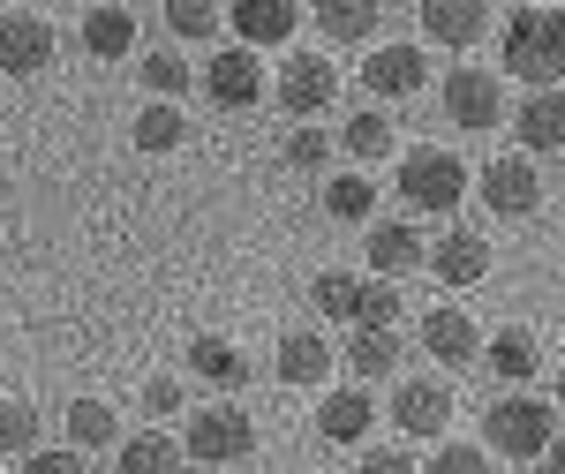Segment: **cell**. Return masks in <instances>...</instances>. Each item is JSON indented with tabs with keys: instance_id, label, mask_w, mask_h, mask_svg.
Here are the masks:
<instances>
[{
	"instance_id": "obj_1",
	"label": "cell",
	"mask_w": 565,
	"mask_h": 474,
	"mask_svg": "<svg viewBox=\"0 0 565 474\" xmlns=\"http://www.w3.org/2000/svg\"><path fill=\"white\" fill-rule=\"evenodd\" d=\"M498 53L505 76H521L527 90H558L565 76V8H513L498 23Z\"/></svg>"
},
{
	"instance_id": "obj_2",
	"label": "cell",
	"mask_w": 565,
	"mask_h": 474,
	"mask_svg": "<svg viewBox=\"0 0 565 474\" xmlns=\"http://www.w3.org/2000/svg\"><path fill=\"white\" fill-rule=\"evenodd\" d=\"M551 437H558V407H543L535 391H505V399L482 407V452H490V460L535 467V460L551 452Z\"/></svg>"
},
{
	"instance_id": "obj_3",
	"label": "cell",
	"mask_w": 565,
	"mask_h": 474,
	"mask_svg": "<svg viewBox=\"0 0 565 474\" xmlns=\"http://www.w3.org/2000/svg\"><path fill=\"white\" fill-rule=\"evenodd\" d=\"M468 188H476V173L460 166L445 143H415V151H399V204L423 218H445L468 204Z\"/></svg>"
},
{
	"instance_id": "obj_4",
	"label": "cell",
	"mask_w": 565,
	"mask_h": 474,
	"mask_svg": "<svg viewBox=\"0 0 565 474\" xmlns=\"http://www.w3.org/2000/svg\"><path fill=\"white\" fill-rule=\"evenodd\" d=\"M181 452L196 460V467H242L249 452H257V422L234 407V399H212V407H196L189 414V430H181Z\"/></svg>"
},
{
	"instance_id": "obj_5",
	"label": "cell",
	"mask_w": 565,
	"mask_h": 474,
	"mask_svg": "<svg viewBox=\"0 0 565 474\" xmlns=\"http://www.w3.org/2000/svg\"><path fill=\"white\" fill-rule=\"evenodd\" d=\"M437 98H445V121L460 136H482V129H498V121L513 114V106H505V84H498L490 68H452Z\"/></svg>"
},
{
	"instance_id": "obj_6",
	"label": "cell",
	"mask_w": 565,
	"mask_h": 474,
	"mask_svg": "<svg viewBox=\"0 0 565 474\" xmlns=\"http://www.w3.org/2000/svg\"><path fill=\"white\" fill-rule=\"evenodd\" d=\"M385 422L407 437V444L445 437V422H452V385H445V377H399V385H392Z\"/></svg>"
},
{
	"instance_id": "obj_7",
	"label": "cell",
	"mask_w": 565,
	"mask_h": 474,
	"mask_svg": "<svg viewBox=\"0 0 565 474\" xmlns=\"http://www.w3.org/2000/svg\"><path fill=\"white\" fill-rule=\"evenodd\" d=\"M271 98H279V114L309 121V114H324V106L340 98V76H332V61H324V53H287V61H279V76H271Z\"/></svg>"
},
{
	"instance_id": "obj_8",
	"label": "cell",
	"mask_w": 565,
	"mask_h": 474,
	"mask_svg": "<svg viewBox=\"0 0 565 474\" xmlns=\"http://www.w3.org/2000/svg\"><path fill=\"white\" fill-rule=\"evenodd\" d=\"M482 212L535 218V212H543V166H535V159H521V151L490 159V166H482Z\"/></svg>"
},
{
	"instance_id": "obj_9",
	"label": "cell",
	"mask_w": 565,
	"mask_h": 474,
	"mask_svg": "<svg viewBox=\"0 0 565 474\" xmlns=\"http://www.w3.org/2000/svg\"><path fill=\"white\" fill-rule=\"evenodd\" d=\"M45 61H53V23L39 8H0V76L31 84L45 76Z\"/></svg>"
},
{
	"instance_id": "obj_10",
	"label": "cell",
	"mask_w": 565,
	"mask_h": 474,
	"mask_svg": "<svg viewBox=\"0 0 565 474\" xmlns=\"http://www.w3.org/2000/svg\"><path fill=\"white\" fill-rule=\"evenodd\" d=\"M423 76H430V53L415 39H392V45H370L362 53V90L370 98H415Z\"/></svg>"
},
{
	"instance_id": "obj_11",
	"label": "cell",
	"mask_w": 565,
	"mask_h": 474,
	"mask_svg": "<svg viewBox=\"0 0 565 474\" xmlns=\"http://www.w3.org/2000/svg\"><path fill=\"white\" fill-rule=\"evenodd\" d=\"M204 98H212L218 114H249V106L264 98V61L249 53V45L212 53V68H204Z\"/></svg>"
},
{
	"instance_id": "obj_12",
	"label": "cell",
	"mask_w": 565,
	"mask_h": 474,
	"mask_svg": "<svg viewBox=\"0 0 565 474\" xmlns=\"http://www.w3.org/2000/svg\"><path fill=\"white\" fill-rule=\"evenodd\" d=\"M340 369V346L324 340V332H309V324H295L287 340H279V354H271V377L287 391H309V385H324Z\"/></svg>"
},
{
	"instance_id": "obj_13",
	"label": "cell",
	"mask_w": 565,
	"mask_h": 474,
	"mask_svg": "<svg viewBox=\"0 0 565 474\" xmlns=\"http://www.w3.org/2000/svg\"><path fill=\"white\" fill-rule=\"evenodd\" d=\"M423 354H437V369H476L482 362V324L468 309H423Z\"/></svg>"
},
{
	"instance_id": "obj_14",
	"label": "cell",
	"mask_w": 565,
	"mask_h": 474,
	"mask_svg": "<svg viewBox=\"0 0 565 474\" xmlns=\"http://www.w3.org/2000/svg\"><path fill=\"white\" fill-rule=\"evenodd\" d=\"M430 279L437 287H482L490 279V241L468 234V226H452V234H430Z\"/></svg>"
},
{
	"instance_id": "obj_15",
	"label": "cell",
	"mask_w": 565,
	"mask_h": 474,
	"mask_svg": "<svg viewBox=\"0 0 565 474\" xmlns=\"http://www.w3.org/2000/svg\"><path fill=\"white\" fill-rule=\"evenodd\" d=\"M505 121L521 136V159H551V151H565V90H527Z\"/></svg>"
},
{
	"instance_id": "obj_16",
	"label": "cell",
	"mask_w": 565,
	"mask_h": 474,
	"mask_svg": "<svg viewBox=\"0 0 565 474\" xmlns=\"http://www.w3.org/2000/svg\"><path fill=\"white\" fill-rule=\"evenodd\" d=\"M482 369L505 377V391H527L535 377H543V340H535L527 324H505V332L482 340Z\"/></svg>"
},
{
	"instance_id": "obj_17",
	"label": "cell",
	"mask_w": 565,
	"mask_h": 474,
	"mask_svg": "<svg viewBox=\"0 0 565 474\" xmlns=\"http://www.w3.org/2000/svg\"><path fill=\"white\" fill-rule=\"evenodd\" d=\"M226 31H234V45L264 53V45H287L302 31V8L295 0H242V8H226Z\"/></svg>"
},
{
	"instance_id": "obj_18",
	"label": "cell",
	"mask_w": 565,
	"mask_h": 474,
	"mask_svg": "<svg viewBox=\"0 0 565 474\" xmlns=\"http://www.w3.org/2000/svg\"><path fill=\"white\" fill-rule=\"evenodd\" d=\"M423 257H430V241L415 234V218H370V271L377 279H407V271H423Z\"/></svg>"
},
{
	"instance_id": "obj_19",
	"label": "cell",
	"mask_w": 565,
	"mask_h": 474,
	"mask_svg": "<svg viewBox=\"0 0 565 474\" xmlns=\"http://www.w3.org/2000/svg\"><path fill=\"white\" fill-rule=\"evenodd\" d=\"M377 430V399H370V385H340L317 399V437L324 444H362V437Z\"/></svg>"
},
{
	"instance_id": "obj_20",
	"label": "cell",
	"mask_w": 565,
	"mask_h": 474,
	"mask_svg": "<svg viewBox=\"0 0 565 474\" xmlns=\"http://www.w3.org/2000/svg\"><path fill=\"white\" fill-rule=\"evenodd\" d=\"M340 362H348L354 385H385V377H399V362H407V340H399V332H370V324H354L348 346H340Z\"/></svg>"
},
{
	"instance_id": "obj_21",
	"label": "cell",
	"mask_w": 565,
	"mask_h": 474,
	"mask_svg": "<svg viewBox=\"0 0 565 474\" xmlns=\"http://www.w3.org/2000/svg\"><path fill=\"white\" fill-rule=\"evenodd\" d=\"M482 31H490V8H476V0H430V8H423V39L445 45V53L482 45Z\"/></svg>"
},
{
	"instance_id": "obj_22",
	"label": "cell",
	"mask_w": 565,
	"mask_h": 474,
	"mask_svg": "<svg viewBox=\"0 0 565 474\" xmlns=\"http://www.w3.org/2000/svg\"><path fill=\"white\" fill-rule=\"evenodd\" d=\"M332 151L340 159H354V173H370L377 159H392L399 143H392V114H348L340 121V136H332Z\"/></svg>"
},
{
	"instance_id": "obj_23",
	"label": "cell",
	"mask_w": 565,
	"mask_h": 474,
	"mask_svg": "<svg viewBox=\"0 0 565 474\" xmlns=\"http://www.w3.org/2000/svg\"><path fill=\"white\" fill-rule=\"evenodd\" d=\"M317 204H324V218H340V226H370L377 218V181L370 173H324Z\"/></svg>"
},
{
	"instance_id": "obj_24",
	"label": "cell",
	"mask_w": 565,
	"mask_h": 474,
	"mask_svg": "<svg viewBox=\"0 0 565 474\" xmlns=\"http://www.w3.org/2000/svg\"><path fill=\"white\" fill-rule=\"evenodd\" d=\"M189 377H204V385L234 391L242 377H249V362H242V346H234V340H218V332H196V340H189Z\"/></svg>"
},
{
	"instance_id": "obj_25",
	"label": "cell",
	"mask_w": 565,
	"mask_h": 474,
	"mask_svg": "<svg viewBox=\"0 0 565 474\" xmlns=\"http://www.w3.org/2000/svg\"><path fill=\"white\" fill-rule=\"evenodd\" d=\"M61 430H68V452H106V444H121V414L106 407V399H76L68 414H61Z\"/></svg>"
},
{
	"instance_id": "obj_26",
	"label": "cell",
	"mask_w": 565,
	"mask_h": 474,
	"mask_svg": "<svg viewBox=\"0 0 565 474\" xmlns=\"http://www.w3.org/2000/svg\"><path fill=\"white\" fill-rule=\"evenodd\" d=\"M129 143L143 151V159H167V151H181V143H189V114L151 98V106H143V114L129 121Z\"/></svg>"
},
{
	"instance_id": "obj_27",
	"label": "cell",
	"mask_w": 565,
	"mask_h": 474,
	"mask_svg": "<svg viewBox=\"0 0 565 474\" xmlns=\"http://www.w3.org/2000/svg\"><path fill=\"white\" fill-rule=\"evenodd\" d=\"M84 45L98 53V61L136 53V8H84Z\"/></svg>"
},
{
	"instance_id": "obj_28",
	"label": "cell",
	"mask_w": 565,
	"mask_h": 474,
	"mask_svg": "<svg viewBox=\"0 0 565 474\" xmlns=\"http://www.w3.org/2000/svg\"><path fill=\"white\" fill-rule=\"evenodd\" d=\"M317 31L332 45H370L377 39V0H324L317 8Z\"/></svg>"
},
{
	"instance_id": "obj_29",
	"label": "cell",
	"mask_w": 565,
	"mask_h": 474,
	"mask_svg": "<svg viewBox=\"0 0 565 474\" xmlns=\"http://www.w3.org/2000/svg\"><path fill=\"white\" fill-rule=\"evenodd\" d=\"M114 452H121V474H181V444L167 430H136Z\"/></svg>"
},
{
	"instance_id": "obj_30",
	"label": "cell",
	"mask_w": 565,
	"mask_h": 474,
	"mask_svg": "<svg viewBox=\"0 0 565 474\" xmlns=\"http://www.w3.org/2000/svg\"><path fill=\"white\" fill-rule=\"evenodd\" d=\"M45 444V414L31 399H0V460H31Z\"/></svg>"
},
{
	"instance_id": "obj_31",
	"label": "cell",
	"mask_w": 565,
	"mask_h": 474,
	"mask_svg": "<svg viewBox=\"0 0 565 474\" xmlns=\"http://www.w3.org/2000/svg\"><path fill=\"white\" fill-rule=\"evenodd\" d=\"M309 302H317V316H332V324H354V309H362V271H317V279H309Z\"/></svg>"
},
{
	"instance_id": "obj_32",
	"label": "cell",
	"mask_w": 565,
	"mask_h": 474,
	"mask_svg": "<svg viewBox=\"0 0 565 474\" xmlns=\"http://www.w3.org/2000/svg\"><path fill=\"white\" fill-rule=\"evenodd\" d=\"M167 31H174V45H204L226 31V8H212V0H167Z\"/></svg>"
},
{
	"instance_id": "obj_33",
	"label": "cell",
	"mask_w": 565,
	"mask_h": 474,
	"mask_svg": "<svg viewBox=\"0 0 565 474\" xmlns=\"http://www.w3.org/2000/svg\"><path fill=\"white\" fill-rule=\"evenodd\" d=\"M279 159H287L295 173H324L332 159H340V151H332V136L317 129V121H295V129L279 136Z\"/></svg>"
},
{
	"instance_id": "obj_34",
	"label": "cell",
	"mask_w": 565,
	"mask_h": 474,
	"mask_svg": "<svg viewBox=\"0 0 565 474\" xmlns=\"http://www.w3.org/2000/svg\"><path fill=\"white\" fill-rule=\"evenodd\" d=\"M136 76H143V90H151L159 106H181V90H189V61H181V45H174V53H143Z\"/></svg>"
},
{
	"instance_id": "obj_35",
	"label": "cell",
	"mask_w": 565,
	"mask_h": 474,
	"mask_svg": "<svg viewBox=\"0 0 565 474\" xmlns=\"http://www.w3.org/2000/svg\"><path fill=\"white\" fill-rule=\"evenodd\" d=\"M354 324H370V332H399V294H392L385 279H362V309H354ZM348 324V332H354Z\"/></svg>"
},
{
	"instance_id": "obj_36",
	"label": "cell",
	"mask_w": 565,
	"mask_h": 474,
	"mask_svg": "<svg viewBox=\"0 0 565 474\" xmlns=\"http://www.w3.org/2000/svg\"><path fill=\"white\" fill-rule=\"evenodd\" d=\"M430 474H490V452L482 444H437Z\"/></svg>"
},
{
	"instance_id": "obj_37",
	"label": "cell",
	"mask_w": 565,
	"mask_h": 474,
	"mask_svg": "<svg viewBox=\"0 0 565 474\" xmlns=\"http://www.w3.org/2000/svg\"><path fill=\"white\" fill-rule=\"evenodd\" d=\"M23 474H90V460L68 452V444H39V452L23 460Z\"/></svg>"
},
{
	"instance_id": "obj_38",
	"label": "cell",
	"mask_w": 565,
	"mask_h": 474,
	"mask_svg": "<svg viewBox=\"0 0 565 474\" xmlns=\"http://www.w3.org/2000/svg\"><path fill=\"white\" fill-rule=\"evenodd\" d=\"M362 474H423V467L407 444H377V452H362Z\"/></svg>"
},
{
	"instance_id": "obj_39",
	"label": "cell",
	"mask_w": 565,
	"mask_h": 474,
	"mask_svg": "<svg viewBox=\"0 0 565 474\" xmlns=\"http://www.w3.org/2000/svg\"><path fill=\"white\" fill-rule=\"evenodd\" d=\"M143 414H181V377H151L143 385Z\"/></svg>"
},
{
	"instance_id": "obj_40",
	"label": "cell",
	"mask_w": 565,
	"mask_h": 474,
	"mask_svg": "<svg viewBox=\"0 0 565 474\" xmlns=\"http://www.w3.org/2000/svg\"><path fill=\"white\" fill-rule=\"evenodd\" d=\"M551 407H558V414H565V369H558V391H551Z\"/></svg>"
},
{
	"instance_id": "obj_41",
	"label": "cell",
	"mask_w": 565,
	"mask_h": 474,
	"mask_svg": "<svg viewBox=\"0 0 565 474\" xmlns=\"http://www.w3.org/2000/svg\"><path fill=\"white\" fill-rule=\"evenodd\" d=\"M535 474H558V467H543V460H535Z\"/></svg>"
}]
</instances>
